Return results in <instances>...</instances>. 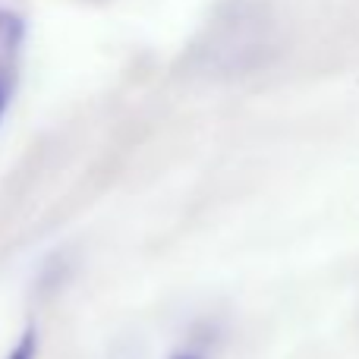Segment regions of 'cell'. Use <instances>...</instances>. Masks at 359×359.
Here are the masks:
<instances>
[{"mask_svg": "<svg viewBox=\"0 0 359 359\" xmlns=\"http://www.w3.org/2000/svg\"><path fill=\"white\" fill-rule=\"evenodd\" d=\"M35 331H25L22 337H19V344H16V350H13V356L10 359H35Z\"/></svg>", "mask_w": 359, "mask_h": 359, "instance_id": "obj_1", "label": "cell"}, {"mask_svg": "<svg viewBox=\"0 0 359 359\" xmlns=\"http://www.w3.org/2000/svg\"><path fill=\"white\" fill-rule=\"evenodd\" d=\"M19 29H22V25H19V19L0 10V38H6V41H16Z\"/></svg>", "mask_w": 359, "mask_h": 359, "instance_id": "obj_2", "label": "cell"}, {"mask_svg": "<svg viewBox=\"0 0 359 359\" xmlns=\"http://www.w3.org/2000/svg\"><path fill=\"white\" fill-rule=\"evenodd\" d=\"M174 359H202V356H196V353H180V356H174Z\"/></svg>", "mask_w": 359, "mask_h": 359, "instance_id": "obj_4", "label": "cell"}, {"mask_svg": "<svg viewBox=\"0 0 359 359\" xmlns=\"http://www.w3.org/2000/svg\"><path fill=\"white\" fill-rule=\"evenodd\" d=\"M4 107H6V92H4V86H0V117H4Z\"/></svg>", "mask_w": 359, "mask_h": 359, "instance_id": "obj_3", "label": "cell"}]
</instances>
